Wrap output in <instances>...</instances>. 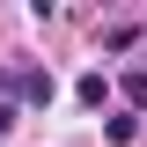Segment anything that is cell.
I'll use <instances>...</instances> for the list:
<instances>
[{
    "mask_svg": "<svg viewBox=\"0 0 147 147\" xmlns=\"http://www.w3.org/2000/svg\"><path fill=\"white\" fill-rule=\"evenodd\" d=\"M118 96H125L132 110H147V74H125V81H118Z\"/></svg>",
    "mask_w": 147,
    "mask_h": 147,
    "instance_id": "cell-3",
    "label": "cell"
},
{
    "mask_svg": "<svg viewBox=\"0 0 147 147\" xmlns=\"http://www.w3.org/2000/svg\"><path fill=\"white\" fill-rule=\"evenodd\" d=\"M0 96H22L30 110H44V103L59 96V81H52L44 66H0Z\"/></svg>",
    "mask_w": 147,
    "mask_h": 147,
    "instance_id": "cell-1",
    "label": "cell"
},
{
    "mask_svg": "<svg viewBox=\"0 0 147 147\" xmlns=\"http://www.w3.org/2000/svg\"><path fill=\"white\" fill-rule=\"evenodd\" d=\"M74 96H81L88 110H103V103H110V81H103V74H81V88H74Z\"/></svg>",
    "mask_w": 147,
    "mask_h": 147,
    "instance_id": "cell-2",
    "label": "cell"
},
{
    "mask_svg": "<svg viewBox=\"0 0 147 147\" xmlns=\"http://www.w3.org/2000/svg\"><path fill=\"white\" fill-rule=\"evenodd\" d=\"M7 125H15V96H0V132H7Z\"/></svg>",
    "mask_w": 147,
    "mask_h": 147,
    "instance_id": "cell-4",
    "label": "cell"
}]
</instances>
